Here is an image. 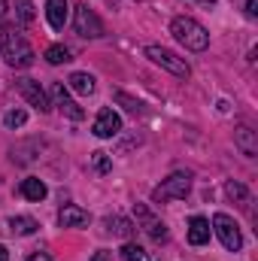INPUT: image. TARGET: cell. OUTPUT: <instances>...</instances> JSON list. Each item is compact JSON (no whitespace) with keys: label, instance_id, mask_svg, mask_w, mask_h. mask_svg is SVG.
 Listing matches in <instances>:
<instances>
[{"label":"cell","instance_id":"obj_1","mask_svg":"<svg viewBox=\"0 0 258 261\" xmlns=\"http://www.w3.org/2000/svg\"><path fill=\"white\" fill-rule=\"evenodd\" d=\"M0 52L6 58V64L15 67V70H24V67L34 64V49L31 43L9 24H0Z\"/></svg>","mask_w":258,"mask_h":261},{"label":"cell","instance_id":"obj_2","mask_svg":"<svg viewBox=\"0 0 258 261\" xmlns=\"http://www.w3.org/2000/svg\"><path fill=\"white\" fill-rule=\"evenodd\" d=\"M170 34H173L189 52H203V49L210 46V34H207V28H203L200 21L189 18V15H176V18L170 21Z\"/></svg>","mask_w":258,"mask_h":261},{"label":"cell","instance_id":"obj_3","mask_svg":"<svg viewBox=\"0 0 258 261\" xmlns=\"http://www.w3.org/2000/svg\"><path fill=\"white\" fill-rule=\"evenodd\" d=\"M192 192V173L186 170H176L170 173L155 192H152V203H170V200H183V197Z\"/></svg>","mask_w":258,"mask_h":261},{"label":"cell","instance_id":"obj_4","mask_svg":"<svg viewBox=\"0 0 258 261\" xmlns=\"http://www.w3.org/2000/svg\"><path fill=\"white\" fill-rule=\"evenodd\" d=\"M146 58H149L152 64L164 67L167 73H173L176 79H189V73H192V67L186 64V58H179L176 52H170V49H164V46H146Z\"/></svg>","mask_w":258,"mask_h":261},{"label":"cell","instance_id":"obj_5","mask_svg":"<svg viewBox=\"0 0 258 261\" xmlns=\"http://www.w3.org/2000/svg\"><path fill=\"white\" fill-rule=\"evenodd\" d=\"M213 231H216V237L222 240V246H225L228 252H240V246H243V234H240V225H237L231 216L216 213V216H213Z\"/></svg>","mask_w":258,"mask_h":261},{"label":"cell","instance_id":"obj_6","mask_svg":"<svg viewBox=\"0 0 258 261\" xmlns=\"http://www.w3.org/2000/svg\"><path fill=\"white\" fill-rule=\"evenodd\" d=\"M73 24H76V34H79V37H88V40L104 37V21L97 18V12H94L88 3H79V6H76Z\"/></svg>","mask_w":258,"mask_h":261},{"label":"cell","instance_id":"obj_7","mask_svg":"<svg viewBox=\"0 0 258 261\" xmlns=\"http://www.w3.org/2000/svg\"><path fill=\"white\" fill-rule=\"evenodd\" d=\"M15 88H18V94H21L34 110H40V113H49V110H52L49 94L43 91V85H40L37 79H18V82H15Z\"/></svg>","mask_w":258,"mask_h":261},{"label":"cell","instance_id":"obj_8","mask_svg":"<svg viewBox=\"0 0 258 261\" xmlns=\"http://www.w3.org/2000/svg\"><path fill=\"white\" fill-rule=\"evenodd\" d=\"M134 216H137V222H140V228L155 240V243H161V240H167V225L161 222V219H155V213L149 210V206H143V203H137L134 206Z\"/></svg>","mask_w":258,"mask_h":261},{"label":"cell","instance_id":"obj_9","mask_svg":"<svg viewBox=\"0 0 258 261\" xmlns=\"http://www.w3.org/2000/svg\"><path fill=\"white\" fill-rule=\"evenodd\" d=\"M52 97H55L58 110L64 113L67 119H73V122H82V119H85V110H82V107H79V103H76V100L67 94L64 82H55V85H52Z\"/></svg>","mask_w":258,"mask_h":261},{"label":"cell","instance_id":"obj_10","mask_svg":"<svg viewBox=\"0 0 258 261\" xmlns=\"http://www.w3.org/2000/svg\"><path fill=\"white\" fill-rule=\"evenodd\" d=\"M94 137H100V140H110V137H116L119 130H122V119L113 113V110H100L97 113V119H94Z\"/></svg>","mask_w":258,"mask_h":261},{"label":"cell","instance_id":"obj_11","mask_svg":"<svg viewBox=\"0 0 258 261\" xmlns=\"http://www.w3.org/2000/svg\"><path fill=\"white\" fill-rule=\"evenodd\" d=\"M88 222H91L88 210H82L76 203H67V206H61V213H58V225L61 228H85Z\"/></svg>","mask_w":258,"mask_h":261},{"label":"cell","instance_id":"obj_12","mask_svg":"<svg viewBox=\"0 0 258 261\" xmlns=\"http://www.w3.org/2000/svg\"><path fill=\"white\" fill-rule=\"evenodd\" d=\"M234 143H237V149H240L246 158H255L258 155V137L249 125H240V128L234 130Z\"/></svg>","mask_w":258,"mask_h":261},{"label":"cell","instance_id":"obj_13","mask_svg":"<svg viewBox=\"0 0 258 261\" xmlns=\"http://www.w3.org/2000/svg\"><path fill=\"white\" fill-rule=\"evenodd\" d=\"M210 222L203 219V216H192L189 219V243L192 246H203V243H210Z\"/></svg>","mask_w":258,"mask_h":261},{"label":"cell","instance_id":"obj_14","mask_svg":"<svg viewBox=\"0 0 258 261\" xmlns=\"http://www.w3.org/2000/svg\"><path fill=\"white\" fill-rule=\"evenodd\" d=\"M21 197H28V200H34V203H40L43 197L49 195V189H46V182L43 179H37V176H28V179H21Z\"/></svg>","mask_w":258,"mask_h":261},{"label":"cell","instance_id":"obj_15","mask_svg":"<svg viewBox=\"0 0 258 261\" xmlns=\"http://www.w3.org/2000/svg\"><path fill=\"white\" fill-rule=\"evenodd\" d=\"M46 18L55 31L67 24V0H46Z\"/></svg>","mask_w":258,"mask_h":261},{"label":"cell","instance_id":"obj_16","mask_svg":"<svg viewBox=\"0 0 258 261\" xmlns=\"http://www.w3.org/2000/svg\"><path fill=\"white\" fill-rule=\"evenodd\" d=\"M67 82H70V88H73V91H79V94H94V88H97L91 73H73Z\"/></svg>","mask_w":258,"mask_h":261},{"label":"cell","instance_id":"obj_17","mask_svg":"<svg viewBox=\"0 0 258 261\" xmlns=\"http://www.w3.org/2000/svg\"><path fill=\"white\" fill-rule=\"evenodd\" d=\"M9 228H12V234L28 237V234H34L40 225H37V219H31V216H12V219H9Z\"/></svg>","mask_w":258,"mask_h":261},{"label":"cell","instance_id":"obj_18","mask_svg":"<svg viewBox=\"0 0 258 261\" xmlns=\"http://www.w3.org/2000/svg\"><path fill=\"white\" fill-rule=\"evenodd\" d=\"M46 61H49L52 67H58V64L73 61V58H70V49H67V46H58V43H55V46H49V49H46Z\"/></svg>","mask_w":258,"mask_h":261},{"label":"cell","instance_id":"obj_19","mask_svg":"<svg viewBox=\"0 0 258 261\" xmlns=\"http://www.w3.org/2000/svg\"><path fill=\"white\" fill-rule=\"evenodd\" d=\"M107 228H110L113 234H119V237H131V234L137 231L128 219H122V216H113V219H107Z\"/></svg>","mask_w":258,"mask_h":261},{"label":"cell","instance_id":"obj_20","mask_svg":"<svg viewBox=\"0 0 258 261\" xmlns=\"http://www.w3.org/2000/svg\"><path fill=\"white\" fill-rule=\"evenodd\" d=\"M122 258L125 261H152L149 252H146L143 246H137V243H125V246H122Z\"/></svg>","mask_w":258,"mask_h":261},{"label":"cell","instance_id":"obj_21","mask_svg":"<svg viewBox=\"0 0 258 261\" xmlns=\"http://www.w3.org/2000/svg\"><path fill=\"white\" fill-rule=\"evenodd\" d=\"M24 122H28V113L24 110H6L3 113V125L6 128H21Z\"/></svg>","mask_w":258,"mask_h":261},{"label":"cell","instance_id":"obj_22","mask_svg":"<svg viewBox=\"0 0 258 261\" xmlns=\"http://www.w3.org/2000/svg\"><path fill=\"white\" fill-rule=\"evenodd\" d=\"M15 9H18V18H21V24H34L37 12H34V3H31V0H15Z\"/></svg>","mask_w":258,"mask_h":261},{"label":"cell","instance_id":"obj_23","mask_svg":"<svg viewBox=\"0 0 258 261\" xmlns=\"http://www.w3.org/2000/svg\"><path fill=\"white\" fill-rule=\"evenodd\" d=\"M116 100H119V103H125V110H128V113H140V110H143V103H140V100H134V97H128L125 91H119V94H116Z\"/></svg>","mask_w":258,"mask_h":261},{"label":"cell","instance_id":"obj_24","mask_svg":"<svg viewBox=\"0 0 258 261\" xmlns=\"http://www.w3.org/2000/svg\"><path fill=\"white\" fill-rule=\"evenodd\" d=\"M225 195L231 197V200H243V197H246V189H243L240 182H228V186H225Z\"/></svg>","mask_w":258,"mask_h":261},{"label":"cell","instance_id":"obj_25","mask_svg":"<svg viewBox=\"0 0 258 261\" xmlns=\"http://www.w3.org/2000/svg\"><path fill=\"white\" fill-rule=\"evenodd\" d=\"M94 167H97L100 173L110 170V158H107V152H94Z\"/></svg>","mask_w":258,"mask_h":261},{"label":"cell","instance_id":"obj_26","mask_svg":"<svg viewBox=\"0 0 258 261\" xmlns=\"http://www.w3.org/2000/svg\"><path fill=\"white\" fill-rule=\"evenodd\" d=\"M91 261H113V252H107V249H97V252L91 255Z\"/></svg>","mask_w":258,"mask_h":261},{"label":"cell","instance_id":"obj_27","mask_svg":"<svg viewBox=\"0 0 258 261\" xmlns=\"http://www.w3.org/2000/svg\"><path fill=\"white\" fill-rule=\"evenodd\" d=\"M255 6H258V0H246V15H249V18H255V15H258Z\"/></svg>","mask_w":258,"mask_h":261},{"label":"cell","instance_id":"obj_28","mask_svg":"<svg viewBox=\"0 0 258 261\" xmlns=\"http://www.w3.org/2000/svg\"><path fill=\"white\" fill-rule=\"evenodd\" d=\"M28 261H52V258H49L46 252H37V255H31V258H28Z\"/></svg>","mask_w":258,"mask_h":261},{"label":"cell","instance_id":"obj_29","mask_svg":"<svg viewBox=\"0 0 258 261\" xmlns=\"http://www.w3.org/2000/svg\"><path fill=\"white\" fill-rule=\"evenodd\" d=\"M0 261H9V252H6V246L0 243Z\"/></svg>","mask_w":258,"mask_h":261},{"label":"cell","instance_id":"obj_30","mask_svg":"<svg viewBox=\"0 0 258 261\" xmlns=\"http://www.w3.org/2000/svg\"><path fill=\"white\" fill-rule=\"evenodd\" d=\"M9 9H6V0H0V15H6Z\"/></svg>","mask_w":258,"mask_h":261},{"label":"cell","instance_id":"obj_31","mask_svg":"<svg viewBox=\"0 0 258 261\" xmlns=\"http://www.w3.org/2000/svg\"><path fill=\"white\" fill-rule=\"evenodd\" d=\"M197 3H203V6H213V3H216V0H197Z\"/></svg>","mask_w":258,"mask_h":261},{"label":"cell","instance_id":"obj_32","mask_svg":"<svg viewBox=\"0 0 258 261\" xmlns=\"http://www.w3.org/2000/svg\"><path fill=\"white\" fill-rule=\"evenodd\" d=\"M107 3H110V6H113V9H116V6H119V0H107Z\"/></svg>","mask_w":258,"mask_h":261}]
</instances>
